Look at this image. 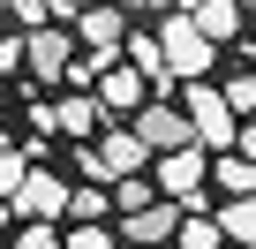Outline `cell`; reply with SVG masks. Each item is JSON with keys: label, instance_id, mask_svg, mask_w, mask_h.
<instances>
[{"label": "cell", "instance_id": "cell-1", "mask_svg": "<svg viewBox=\"0 0 256 249\" xmlns=\"http://www.w3.org/2000/svg\"><path fill=\"white\" fill-rule=\"evenodd\" d=\"M158 46H166V68H174L181 83H196V76L211 68V31H204V23L188 16V8L158 23Z\"/></svg>", "mask_w": 256, "mask_h": 249}, {"label": "cell", "instance_id": "cell-2", "mask_svg": "<svg viewBox=\"0 0 256 249\" xmlns=\"http://www.w3.org/2000/svg\"><path fill=\"white\" fill-rule=\"evenodd\" d=\"M204 181H211V151H204V144L158 151V196H174L181 211H204Z\"/></svg>", "mask_w": 256, "mask_h": 249}, {"label": "cell", "instance_id": "cell-3", "mask_svg": "<svg viewBox=\"0 0 256 249\" xmlns=\"http://www.w3.org/2000/svg\"><path fill=\"white\" fill-rule=\"evenodd\" d=\"M188 121H196V144H204V151H226V144L241 136V113H234L226 91H211L204 76L188 83Z\"/></svg>", "mask_w": 256, "mask_h": 249}, {"label": "cell", "instance_id": "cell-4", "mask_svg": "<svg viewBox=\"0 0 256 249\" xmlns=\"http://www.w3.org/2000/svg\"><path fill=\"white\" fill-rule=\"evenodd\" d=\"M136 136H144L151 151H188V144H196V121H188V106H166V98H151V106L136 113Z\"/></svg>", "mask_w": 256, "mask_h": 249}, {"label": "cell", "instance_id": "cell-5", "mask_svg": "<svg viewBox=\"0 0 256 249\" xmlns=\"http://www.w3.org/2000/svg\"><path fill=\"white\" fill-rule=\"evenodd\" d=\"M181 219H188V211H181L174 196H158V204H144V211H128V219H120V241L158 249V241H174V234H181Z\"/></svg>", "mask_w": 256, "mask_h": 249}, {"label": "cell", "instance_id": "cell-6", "mask_svg": "<svg viewBox=\"0 0 256 249\" xmlns=\"http://www.w3.org/2000/svg\"><path fill=\"white\" fill-rule=\"evenodd\" d=\"M76 38H83V53H120V46H128V8H120V0L83 8V16H76Z\"/></svg>", "mask_w": 256, "mask_h": 249}, {"label": "cell", "instance_id": "cell-7", "mask_svg": "<svg viewBox=\"0 0 256 249\" xmlns=\"http://www.w3.org/2000/svg\"><path fill=\"white\" fill-rule=\"evenodd\" d=\"M8 204H16V219H60V211L76 204V181H60V174H30Z\"/></svg>", "mask_w": 256, "mask_h": 249}, {"label": "cell", "instance_id": "cell-8", "mask_svg": "<svg viewBox=\"0 0 256 249\" xmlns=\"http://www.w3.org/2000/svg\"><path fill=\"white\" fill-rule=\"evenodd\" d=\"M76 46H83L76 31H46V23H38V31H30V76H38V83H60V76L76 68Z\"/></svg>", "mask_w": 256, "mask_h": 249}, {"label": "cell", "instance_id": "cell-9", "mask_svg": "<svg viewBox=\"0 0 256 249\" xmlns=\"http://www.w3.org/2000/svg\"><path fill=\"white\" fill-rule=\"evenodd\" d=\"M144 91H151V76L128 68V61H113V68L98 76V106H106V113H144V106H151Z\"/></svg>", "mask_w": 256, "mask_h": 249}, {"label": "cell", "instance_id": "cell-10", "mask_svg": "<svg viewBox=\"0 0 256 249\" xmlns=\"http://www.w3.org/2000/svg\"><path fill=\"white\" fill-rule=\"evenodd\" d=\"M98 159H106V174L120 181V174H144V159H158V151L136 136V121H120V129H106V136H98Z\"/></svg>", "mask_w": 256, "mask_h": 249}, {"label": "cell", "instance_id": "cell-11", "mask_svg": "<svg viewBox=\"0 0 256 249\" xmlns=\"http://www.w3.org/2000/svg\"><path fill=\"white\" fill-rule=\"evenodd\" d=\"M98 113H106V106H98V91H90V98H83V91H76V98H60V106H53V136H90V129H98Z\"/></svg>", "mask_w": 256, "mask_h": 249}, {"label": "cell", "instance_id": "cell-12", "mask_svg": "<svg viewBox=\"0 0 256 249\" xmlns=\"http://www.w3.org/2000/svg\"><path fill=\"white\" fill-rule=\"evenodd\" d=\"M211 181H218L226 196H256V159H248V151H218V159H211Z\"/></svg>", "mask_w": 256, "mask_h": 249}, {"label": "cell", "instance_id": "cell-13", "mask_svg": "<svg viewBox=\"0 0 256 249\" xmlns=\"http://www.w3.org/2000/svg\"><path fill=\"white\" fill-rule=\"evenodd\" d=\"M204 31H211V46H234L241 38V0H204V8H188Z\"/></svg>", "mask_w": 256, "mask_h": 249}, {"label": "cell", "instance_id": "cell-14", "mask_svg": "<svg viewBox=\"0 0 256 249\" xmlns=\"http://www.w3.org/2000/svg\"><path fill=\"white\" fill-rule=\"evenodd\" d=\"M218 226H226V241H234V249H256V196H226Z\"/></svg>", "mask_w": 256, "mask_h": 249}, {"label": "cell", "instance_id": "cell-15", "mask_svg": "<svg viewBox=\"0 0 256 249\" xmlns=\"http://www.w3.org/2000/svg\"><path fill=\"white\" fill-rule=\"evenodd\" d=\"M174 249H226V226H218V219H204V211H188V219H181V234H174Z\"/></svg>", "mask_w": 256, "mask_h": 249}, {"label": "cell", "instance_id": "cell-16", "mask_svg": "<svg viewBox=\"0 0 256 249\" xmlns=\"http://www.w3.org/2000/svg\"><path fill=\"white\" fill-rule=\"evenodd\" d=\"M144 204H158V181L151 174H120L113 181V211H144Z\"/></svg>", "mask_w": 256, "mask_h": 249}, {"label": "cell", "instance_id": "cell-17", "mask_svg": "<svg viewBox=\"0 0 256 249\" xmlns=\"http://www.w3.org/2000/svg\"><path fill=\"white\" fill-rule=\"evenodd\" d=\"M113 211V189H98V181H76V204H68V219H83V226H98Z\"/></svg>", "mask_w": 256, "mask_h": 249}, {"label": "cell", "instance_id": "cell-18", "mask_svg": "<svg viewBox=\"0 0 256 249\" xmlns=\"http://www.w3.org/2000/svg\"><path fill=\"white\" fill-rule=\"evenodd\" d=\"M30 181V151H16V144H0V196H16Z\"/></svg>", "mask_w": 256, "mask_h": 249}, {"label": "cell", "instance_id": "cell-19", "mask_svg": "<svg viewBox=\"0 0 256 249\" xmlns=\"http://www.w3.org/2000/svg\"><path fill=\"white\" fill-rule=\"evenodd\" d=\"M16 249H68V234H60L53 219H23V234H16Z\"/></svg>", "mask_w": 256, "mask_h": 249}, {"label": "cell", "instance_id": "cell-20", "mask_svg": "<svg viewBox=\"0 0 256 249\" xmlns=\"http://www.w3.org/2000/svg\"><path fill=\"white\" fill-rule=\"evenodd\" d=\"M226 106L234 113H256V68H234L226 76Z\"/></svg>", "mask_w": 256, "mask_h": 249}, {"label": "cell", "instance_id": "cell-21", "mask_svg": "<svg viewBox=\"0 0 256 249\" xmlns=\"http://www.w3.org/2000/svg\"><path fill=\"white\" fill-rule=\"evenodd\" d=\"M68 249H113V226H106V219H98V226L76 219V226H68Z\"/></svg>", "mask_w": 256, "mask_h": 249}, {"label": "cell", "instance_id": "cell-22", "mask_svg": "<svg viewBox=\"0 0 256 249\" xmlns=\"http://www.w3.org/2000/svg\"><path fill=\"white\" fill-rule=\"evenodd\" d=\"M16 68H30V38H0V76H16Z\"/></svg>", "mask_w": 256, "mask_h": 249}, {"label": "cell", "instance_id": "cell-23", "mask_svg": "<svg viewBox=\"0 0 256 249\" xmlns=\"http://www.w3.org/2000/svg\"><path fill=\"white\" fill-rule=\"evenodd\" d=\"M46 16H68V0H23V23H30V31H38Z\"/></svg>", "mask_w": 256, "mask_h": 249}, {"label": "cell", "instance_id": "cell-24", "mask_svg": "<svg viewBox=\"0 0 256 249\" xmlns=\"http://www.w3.org/2000/svg\"><path fill=\"white\" fill-rule=\"evenodd\" d=\"M234 151H248V159H256V121H241V136H234Z\"/></svg>", "mask_w": 256, "mask_h": 249}, {"label": "cell", "instance_id": "cell-25", "mask_svg": "<svg viewBox=\"0 0 256 249\" xmlns=\"http://www.w3.org/2000/svg\"><path fill=\"white\" fill-rule=\"evenodd\" d=\"M83 8H98V0H68V16H83Z\"/></svg>", "mask_w": 256, "mask_h": 249}, {"label": "cell", "instance_id": "cell-26", "mask_svg": "<svg viewBox=\"0 0 256 249\" xmlns=\"http://www.w3.org/2000/svg\"><path fill=\"white\" fill-rule=\"evenodd\" d=\"M181 8H204V0H181Z\"/></svg>", "mask_w": 256, "mask_h": 249}]
</instances>
